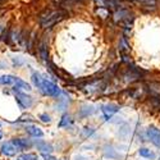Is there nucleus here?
<instances>
[{"instance_id": "nucleus-1", "label": "nucleus", "mask_w": 160, "mask_h": 160, "mask_svg": "<svg viewBox=\"0 0 160 160\" xmlns=\"http://www.w3.org/2000/svg\"><path fill=\"white\" fill-rule=\"evenodd\" d=\"M67 14V12L63 10V9H49V10H45L41 16L38 18V22H40V26L42 28H50L52 26H55L57 23H59Z\"/></svg>"}, {"instance_id": "nucleus-2", "label": "nucleus", "mask_w": 160, "mask_h": 160, "mask_svg": "<svg viewBox=\"0 0 160 160\" xmlns=\"http://www.w3.org/2000/svg\"><path fill=\"white\" fill-rule=\"evenodd\" d=\"M141 73L142 72L140 69H137L135 65H129V63H128L126 68H123L121 71V78L126 83H132V82L137 81L138 78H141Z\"/></svg>"}, {"instance_id": "nucleus-3", "label": "nucleus", "mask_w": 160, "mask_h": 160, "mask_svg": "<svg viewBox=\"0 0 160 160\" xmlns=\"http://www.w3.org/2000/svg\"><path fill=\"white\" fill-rule=\"evenodd\" d=\"M38 88L46 96H59V94H60L59 87L54 82L49 81V79H46V78H42L41 85H40Z\"/></svg>"}, {"instance_id": "nucleus-4", "label": "nucleus", "mask_w": 160, "mask_h": 160, "mask_svg": "<svg viewBox=\"0 0 160 160\" xmlns=\"http://www.w3.org/2000/svg\"><path fill=\"white\" fill-rule=\"evenodd\" d=\"M114 21L117 23H123L126 26V28H131V23L133 21V16L131 14V12L128 9H119L114 13Z\"/></svg>"}, {"instance_id": "nucleus-5", "label": "nucleus", "mask_w": 160, "mask_h": 160, "mask_svg": "<svg viewBox=\"0 0 160 160\" xmlns=\"http://www.w3.org/2000/svg\"><path fill=\"white\" fill-rule=\"evenodd\" d=\"M16 99H17L18 105L21 106L22 109L31 108V105H32V102H33L31 96L26 95V94H22V92H19V91H17V92H16Z\"/></svg>"}, {"instance_id": "nucleus-6", "label": "nucleus", "mask_w": 160, "mask_h": 160, "mask_svg": "<svg viewBox=\"0 0 160 160\" xmlns=\"http://www.w3.org/2000/svg\"><path fill=\"white\" fill-rule=\"evenodd\" d=\"M148 136H149L150 141L156 146V148L160 149V129H158L154 126H150L148 128Z\"/></svg>"}, {"instance_id": "nucleus-7", "label": "nucleus", "mask_w": 160, "mask_h": 160, "mask_svg": "<svg viewBox=\"0 0 160 160\" xmlns=\"http://www.w3.org/2000/svg\"><path fill=\"white\" fill-rule=\"evenodd\" d=\"M118 110H119V106L115 104H106V105L101 106V112H102L106 121H109V119L113 117V114H115Z\"/></svg>"}, {"instance_id": "nucleus-8", "label": "nucleus", "mask_w": 160, "mask_h": 160, "mask_svg": "<svg viewBox=\"0 0 160 160\" xmlns=\"http://www.w3.org/2000/svg\"><path fill=\"white\" fill-rule=\"evenodd\" d=\"M105 88V79H100V81H92L86 86V90L88 92H100Z\"/></svg>"}, {"instance_id": "nucleus-9", "label": "nucleus", "mask_w": 160, "mask_h": 160, "mask_svg": "<svg viewBox=\"0 0 160 160\" xmlns=\"http://www.w3.org/2000/svg\"><path fill=\"white\" fill-rule=\"evenodd\" d=\"M12 143L14 145L18 150H27L32 146L30 140H26V138H14V140H12Z\"/></svg>"}, {"instance_id": "nucleus-10", "label": "nucleus", "mask_w": 160, "mask_h": 160, "mask_svg": "<svg viewBox=\"0 0 160 160\" xmlns=\"http://www.w3.org/2000/svg\"><path fill=\"white\" fill-rule=\"evenodd\" d=\"M17 151H18V149L12 143V141L10 142H4L2 145V152L7 156H14Z\"/></svg>"}, {"instance_id": "nucleus-11", "label": "nucleus", "mask_w": 160, "mask_h": 160, "mask_svg": "<svg viewBox=\"0 0 160 160\" xmlns=\"http://www.w3.org/2000/svg\"><path fill=\"white\" fill-rule=\"evenodd\" d=\"M104 154H105L106 158H109V159H119V160L123 159V156L121 154H118V151L110 145H106L104 148Z\"/></svg>"}, {"instance_id": "nucleus-12", "label": "nucleus", "mask_w": 160, "mask_h": 160, "mask_svg": "<svg viewBox=\"0 0 160 160\" xmlns=\"http://www.w3.org/2000/svg\"><path fill=\"white\" fill-rule=\"evenodd\" d=\"M36 148H37V150H40V151L44 152V154H50L52 150H54V149H52V146L49 142L42 141V140L36 141Z\"/></svg>"}, {"instance_id": "nucleus-13", "label": "nucleus", "mask_w": 160, "mask_h": 160, "mask_svg": "<svg viewBox=\"0 0 160 160\" xmlns=\"http://www.w3.org/2000/svg\"><path fill=\"white\" fill-rule=\"evenodd\" d=\"M95 113V108L92 105H88V104H85L81 106V109H79V117H88V115H92Z\"/></svg>"}, {"instance_id": "nucleus-14", "label": "nucleus", "mask_w": 160, "mask_h": 160, "mask_svg": "<svg viewBox=\"0 0 160 160\" xmlns=\"http://www.w3.org/2000/svg\"><path fill=\"white\" fill-rule=\"evenodd\" d=\"M26 132H27L28 133V135H31L32 137H42L44 136V132L41 131V129H40L38 127H36V126H27V127H26Z\"/></svg>"}, {"instance_id": "nucleus-15", "label": "nucleus", "mask_w": 160, "mask_h": 160, "mask_svg": "<svg viewBox=\"0 0 160 160\" xmlns=\"http://www.w3.org/2000/svg\"><path fill=\"white\" fill-rule=\"evenodd\" d=\"M148 90L151 96H160V82H150Z\"/></svg>"}, {"instance_id": "nucleus-16", "label": "nucleus", "mask_w": 160, "mask_h": 160, "mask_svg": "<svg viewBox=\"0 0 160 160\" xmlns=\"http://www.w3.org/2000/svg\"><path fill=\"white\" fill-rule=\"evenodd\" d=\"M17 79H18V77L10 76V74L0 76V85H13V86H14V83H16Z\"/></svg>"}, {"instance_id": "nucleus-17", "label": "nucleus", "mask_w": 160, "mask_h": 160, "mask_svg": "<svg viewBox=\"0 0 160 160\" xmlns=\"http://www.w3.org/2000/svg\"><path fill=\"white\" fill-rule=\"evenodd\" d=\"M145 92H146V88L143 86H140V87H135V88H132L129 91V95L133 98V99H140L145 95Z\"/></svg>"}, {"instance_id": "nucleus-18", "label": "nucleus", "mask_w": 160, "mask_h": 160, "mask_svg": "<svg viewBox=\"0 0 160 160\" xmlns=\"http://www.w3.org/2000/svg\"><path fill=\"white\" fill-rule=\"evenodd\" d=\"M13 88L17 90V91H19V90H23V91H31V86H30L27 82H24L23 79H21V78H18L17 81H16V83H14V86H13Z\"/></svg>"}, {"instance_id": "nucleus-19", "label": "nucleus", "mask_w": 160, "mask_h": 160, "mask_svg": "<svg viewBox=\"0 0 160 160\" xmlns=\"http://www.w3.org/2000/svg\"><path fill=\"white\" fill-rule=\"evenodd\" d=\"M138 154H140V156H142V158H145V159H150V160H155L156 159V154L154 152V151H151V150H149V149H140L138 150Z\"/></svg>"}, {"instance_id": "nucleus-20", "label": "nucleus", "mask_w": 160, "mask_h": 160, "mask_svg": "<svg viewBox=\"0 0 160 160\" xmlns=\"http://www.w3.org/2000/svg\"><path fill=\"white\" fill-rule=\"evenodd\" d=\"M38 52H40V55H41L42 60H48V45H46V41L44 40V41H41V44H40L38 46Z\"/></svg>"}, {"instance_id": "nucleus-21", "label": "nucleus", "mask_w": 160, "mask_h": 160, "mask_svg": "<svg viewBox=\"0 0 160 160\" xmlns=\"http://www.w3.org/2000/svg\"><path fill=\"white\" fill-rule=\"evenodd\" d=\"M31 79H32V82H33V85L38 88L40 87V85H41V81H42V76L38 72H33L32 73V77H31Z\"/></svg>"}, {"instance_id": "nucleus-22", "label": "nucleus", "mask_w": 160, "mask_h": 160, "mask_svg": "<svg viewBox=\"0 0 160 160\" xmlns=\"http://www.w3.org/2000/svg\"><path fill=\"white\" fill-rule=\"evenodd\" d=\"M71 123H72V118H71L68 114H64V115L62 117V121L59 122V127H60V128H63V127H68Z\"/></svg>"}, {"instance_id": "nucleus-23", "label": "nucleus", "mask_w": 160, "mask_h": 160, "mask_svg": "<svg viewBox=\"0 0 160 160\" xmlns=\"http://www.w3.org/2000/svg\"><path fill=\"white\" fill-rule=\"evenodd\" d=\"M17 160H40V159L35 154H22L17 158Z\"/></svg>"}, {"instance_id": "nucleus-24", "label": "nucleus", "mask_w": 160, "mask_h": 160, "mask_svg": "<svg viewBox=\"0 0 160 160\" xmlns=\"http://www.w3.org/2000/svg\"><path fill=\"white\" fill-rule=\"evenodd\" d=\"M150 104L155 109H160V96H150Z\"/></svg>"}, {"instance_id": "nucleus-25", "label": "nucleus", "mask_w": 160, "mask_h": 160, "mask_svg": "<svg viewBox=\"0 0 160 160\" xmlns=\"http://www.w3.org/2000/svg\"><path fill=\"white\" fill-rule=\"evenodd\" d=\"M96 13H98V16H99V17H101V18H106V17H109V10L106 9L105 7L99 8V9L96 10Z\"/></svg>"}, {"instance_id": "nucleus-26", "label": "nucleus", "mask_w": 160, "mask_h": 160, "mask_svg": "<svg viewBox=\"0 0 160 160\" xmlns=\"http://www.w3.org/2000/svg\"><path fill=\"white\" fill-rule=\"evenodd\" d=\"M119 49H121V51L123 52V54H124V52L126 51H128V44H127V41H126V37H123L122 40H121V42H119Z\"/></svg>"}, {"instance_id": "nucleus-27", "label": "nucleus", "mask_w": 160, "mask_h": 160, "mask_svg": "<svg viewBox=\"0 0 160 160\" xmlns=\"http://www.w3.org/2000/svg\"><path fill=\"white\" fill-rule=\"evenodd\" d=\"M23 64H24L23 58H21V57H14L13 58V65L14 67H22Z\"/></svg>"}, {"instance_id": "nucleus-28", "label": "nucleus", "mask_w": 160, "mask_h": 160, "mask_svg": "<svg viewBox=\"0 0 160 160\" xmlns=\"http://www.w3.org/2000/svg\"><path fill=\"white\" fill-rule=\"evenodd\" d=\"M38 118L41 119V121H42L44 123H50V122H51V118H50V115H49V114H46V113L40 114V115H38Z\"/></svg>"}, {"instance_id": "nucleus-29", "label": "nucleus", "mask_w": 160, "mask_h": 160, "mask_svg": "<svg viewBox=\"0 0 160 160\" xmlns=\"http://www.w3.org/2000/svg\"><path fill=\"white\" fill-rule=\"evenodd\" d=\"M18 121L19 122H32V121H35V119H33L32 115H22Z\"/></svg>"}, {"instance_id": "nucleus-30", "label": "nucleus", "mask_w": 160, "mask_h": 160, "mask_svg": "<svg viewBox=\"0 0 160 160\" xmlns=\"http://www.w3.org/2000/svg\"><path fill=\"white\" fill-rule=\"evenodd\" d=\"M83 133H85V136H86V137H91V136H94V135H95V131L92 129V128L86 127V128L83 129Z\"/></svg>"}, {"instance_id": "nucleus-31", "label": "nucleus", "mask_w": 160, "mask_h": 160, "mask_svg": "<svg viewBox=\"0 0 160 160\" xmlns=\"http://www.w3.org/2000/svg\"><path fill=\"white\" fill-rule=\"evenodd\" d=\"M74 159H76V160H90L88 158L82 156V155H76V156H74Z\"/></svg>"}, {"instance_id": "nucleus-32", "label": "nucleus", "mask_w": 160, "mask_h": 160, "mask_svg": "<svg viewBox=\"0 0 160 160\" xmlns=\"http://www.w3.org/2000/svg\"><path fill=\"white\" fill-rule=\"evenodd\" d=\"M45 160H58L55 156H51V155H45Z\"/></svg>"}, {"instance_id": "nucleus-33", "label": "nucleus", "mask_w": 160, "mask_h": 160, "mask_svg": "<svg viewBox=\"0 0 160 160\" xmlns=\"http://www.w3.org/2000/svg\"><path fill=\"white\" fill-rule=\"evenodd\" d=\"M7 68V63L5 62H0V69H4Z\"/></svg>"}, {"instance_id": "nucleus-34", "label": "nucleus", "mask_w": 160, "mask_h": 160, "mask_svg": "<svg viewBox=\"0 0 160 160\" xmlns=\"http://www.w3.org/2000/svg\"><path fill=\"white\" fill-rule=\"evenodd\" d=\"M2 137H3V133H2V131H0V140H2Z\"/></svg>"}, {"instance_id": "nucleus-35", "label": "nucleus", "mask_w": 160, "mask_h": 160, "mask_svg": "<svg viewBox=\"0 0 160 160\" xmlns=\"http://www.w3.org/2000/svg\"><path fill=\"white\" fill-rule=\"evenodd\" d=\"M0 126H2V124H0Z\"/></svg>"}]
</instances>
